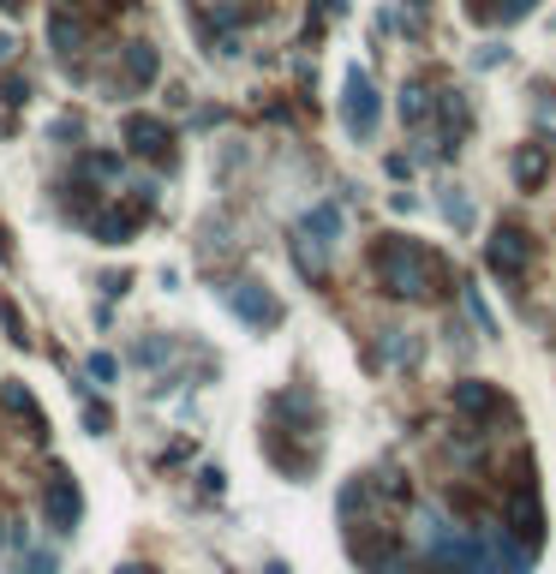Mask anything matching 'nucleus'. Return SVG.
Masks as SVG:
<instances>
[{"label": "nucleus", "mask_w": 556, "mask_h": 574, "mask_svg": "<svg viewBox=\"0 0 556 574\" xmlns=\"http://www.w3.org/2000/svg\"><path fill=\"white\" fill-rule=\"evenodd\" d=\"M371 275L384 282L395 300H443L449 293V263L431 246L407 240V233H384L371 246Z\"/></svg>", "instance_id": "f257e3e1"}, {"label": "nucleus", "mask_w": 556, "mask_h": 574, "mask_svg": "<svg viewBox=\"0 0 556 574\" xmlns=\"http://www.w3.org/2000/svg\"><path fill=\"white\" fill-rule=\"evenodd\" d=\"M335 240H342V210L335 203H312L294 228V258L305 275H324V263L335 258Z\"/></svg>", "instance_id": "f03ea898"}, {"label": "nucleus", "mask_w": 556, "mask_h": 574, "mask_svg": "<svg viewBox=\"0 0 556 574\" xmlns=\"http://www.w3.org/2000/svg\"><path fill=\"white\" fill-rule=\"evenodd\" d=\"M526 263H533V233L521 222H496L485 240V270L503 282H526Z\"/></svg>", "instance_id": "7ed1b4c3"}, {"label": "nucleus", "mask_w": 556, "mask_h": 574, "mask_svg": "<svg viewBox=\"0 0 556 574\" xmlns=\"http://www.w3.org/2000/svg\"><path fill=\"white\" fill-rule=\"evenodd\" d=\"M455 414H461V419H473L479 431H485V425H496V431H515V407H508L485 377L455 383Z\"/></svg>", "instance_id": "20e7f679"}, {"label": "nucleus", "mask_w": 556, "mask_h": 574, "mask_svg": "<svg viewBox=\"0 0 556 574\" xmlns=\"http://www.w3.org/2000/svg\"><path fill=\"white\" fill-rule=\"evenodd\" d=\"M156 72H162V54H156L150 36H138V42L120 49V72H108V91L114 96H138L144 84H156Z\"/></svg>", "instance_id": "39448f33"}, {"label": "nucleus", "mask_w": 556, "mask_h": 574, "mask_svg": "<svg viewBox=\"0 0 556 574\" xmlns=\"http://www.w3.org/2000/svg\"><path fill=\"white\" fill-rule=\"evenodd\" d=\"M42 514H49L54 533H78L84 497H78V479H72L66 467H49V484H42Z\"/></svg>", "instance_id": "423d86ee"}, {"label": "nucleus", "mask_w": 556, "mask_h": 574, "mask_svg": "<svg viewBox=\"0 0 556 574\" xmlns=\"http://www.w3.org/2000/svg\"><path fill=\"white\" fill-rule=\"evenodd\" d=\"M342 121L347 132L365 144L377 132V91H371V79H365L359 66H347V79H342Z\"/></svg>", "instance_id": "0eeeda50"}, {"label": "nucleus", "mask_w": 556, "mask_h": 574, "mask_svg": "<svg viewBox=\"0 0 556 574\" xmlns=\"http://www.w3.org/2000/svg\"><path fill=\"white\" fill-rule=\"evenodd\" d=\"M228 312L240 323H252V330H275V323H282V300H275L263 282H233L228 288Z\"/></svg>", "instance_id": "6e6552de"}, {"label": "nucleus", "mask_w": 556, "mask_h": 574, "mask_svg": "<svg viewBox=\"0 0 556 574\" xmlns=\"http://www.w3.org/2000/svg\"><path fill=\"white\" fill-rule=\"evenodd\" d=\"M508 533H515L526 551H538L545 544V509H538V491H533V473H526V484H515L508 491Z\"/></svg>", "instance_id": "1a4fd4ad"}, {"label": "nucleus", "mask_w": 556, "mask_h": 574, "mask_svg": "<svg viewBox=\"0 0 556 574\" xmlns=\"http://www.w3.org/2000/svg\"><path fill=\"white\" fill-rule=\"evenodd\" d=\"M126 150L174 168V132H168V121H156V114H126Z\"/></svg>", "instance_id": "9d476101"}, {"label": "nucleus", "mask_w": 556, "mask_h": 574, "mask_svg": "<svg viewBox=\"0 0 556 574\" xmlns=\"http://www.w3.org/2000/svg\"><path fill=\"white\" fill-rule=\"evenodd\" d=\"M0 414H12V419H19V431L31 437V443H42V437H49V419H42L36 395L24 389L19 377H0Z\"/></svg>", "instance_id": "9b49d317"}, {"label": "nucleus", "mask_w": 556, "mask_h": 574, "mask_svg": "<svg viewBox=\"0 0 556 574\" xmlns=\"http://www.w3.org/2000/svg\"><path fill=\"white\" fill-rule=\"evenodd\" d=\"M431 108H437V91H431L426 79H413V84L401 91V121L419 132V126H426V114H431Z\"/></svg>", "instance_id": "f8f14e48"}, {"label": "nucleus", "mask_w": 556, "mask_h": 574, "mask_svg": "<svg viewBox=\"0 0 556 574\" xmlns=\"http://www.w3.org/2000/svg\"><path fill=\"white\" fill-rule=\"evenodd\" d=\"M550 174V161H545V144H526V150L515 156V180L521 186H538Z\"/></svg>", "instance_id": "ddd939ff"}, {"label": "nucleus", "mask_w": 556, "mask_h": 574, "mask_svg": "<svg viewBox=\"0 0 556 574\" xmlns=\"http://www.w3.org/2000/svg\"><path fill=\"white\" fill-rule=\"evenodd\" d=\"M389 359H395V365H413V359H419V342H413L407 330H389Z\"/></svg>", "instance_id": "4468645a"}, {"label": "nucleus", "mask_w": 556, "mask_h": 574, "mask_svg": "<svg viewBox=\"0 0 556 574\" xmlns=\"http://www.w3.org/2000/svg\"><path fill=\"white\" fill-rule=\"evenodd\" d=\"M466 312H473V323H479V335H496V317H491V305L479 300V288H466Z\"/></svg>", "instance_id": "2eb2a0df"}, {"label": "nucleus", "mask_w": 556, "mask_h": 574, "mask_svg": "<svg viewBox=\"0 0 556 574\" xmlns=\"http://www.w3.org/2000/svg\"><path fill=\"white\" fill-rule=\"evenodd\" d=\"M0 317H7V335H12V342H19V347H31V330H24L19 305H12V300H0Z\"/></svg>", "instance_id": "dca6fc26"}, {"label": "nucleus", "mask_w": 556, "mask_h": 574, "mask_svg": "<svg viewBox=\"0 0 556 574\" xmlns=\"http://www.w3.org/2000/svg\"><path fill=\"white\" fill-rule=\"evenodd\" d=\"M168 353H174L168 342H138V347H132V359H138V365H162Z\"/></svg>", "instance_id": "f3484780"}, {"label": "nucleus", "mask_w": 556, "mask_h": 574, "mask_svg": "<svg viewBox=\"0 0 556 574\" xmlns=\"http://www.w3.org/2000/svg\"><path fill=\"white\" fill-rule=\"evenodd\" d=\"M19 574H61V563H54L49 551H31V556H24V568H19Z\"/></svg>", "instance_id": "a211bd4d"}, {"label": "nucleus", "mask_w": 556, "mask_h": 574, "mask_svg": "<svg viewBox=\"0 0 556 574\" xmlns=\"http://www.w3.org/2000/svg\"><path fill=\"white\" fill-rule=\"evenodd\" d=\"M114 372H120V365H114V353H91V377L114 383Z\"/></svg>", "instance_id": "6ab92c4d"}, {"label": "nucleus", "mask_w": 556, "mask_h": 574, "mask_svg": "<svg viewBox=\"0 0 556 574\" xmlns=\"http://www.w3.org/2000/svg\"><path fill=\"white\" fill-rule=\"evenodd\" d=\"M84 425H91V431L102 437V431H108V425H114V414H108V407L96 401V407H84Z\"/></svg>", "instance_id": "aec40b11"}, {"label": "nucleus", "mask_w": 556, "mask_h": 574, "mask_svg": "<svg viewBox=\"0 0 556 574\" xmlns=\"http://www.w3.org/2000/svg\"><path fill=\"white\" fill-rule=\"evenodd\" d=\"M78 132H84L78 114H61V121H54V138H78Z\"/></svg>", "instance_id": "412c9836"}, {"label": "nucleus", "mask_w": 556, "mask_h": 574, "mask_svg": "<svg viewBox=\"0 0 556 574\" xmlns=\"http://www.w3.org/2000/svg\"><path fill=\"white\" fill-rule=\"evenodd\" d=\"M120 574H156V568H120Z\"/></svg>", "instance_id": "4be33fe9"}, {"label": "nucleus", "mask_w": 556, "mask_h": 574, "mask_svg": "<svg viewBox=\"0 0 556 574\" xmlns=\"http://www.w3.org/2000/svg\"><path fill=\"white\" fill-rule=\"evenodd\" d=\"M0 7H24V0H0Z\"/></svg>", "instance_id": "5701e85b"}]
</instances>
